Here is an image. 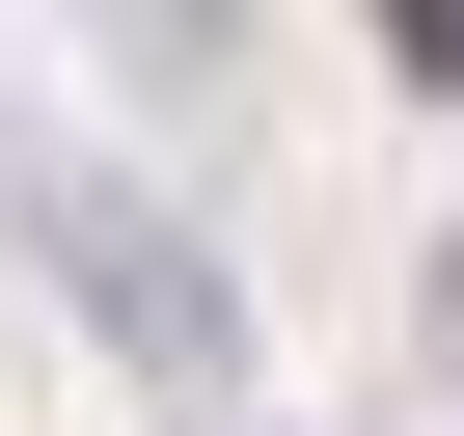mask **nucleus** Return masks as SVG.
I'll use <instances>...</instances> for the list:
<instances>
[{
  "instance_id": "f257e3e1",
  "label": "nucleus",
  "mask_w": 464,
  "mask_h": 436,
  "mask_svg": "<svg viewBox=\"0 0 464 436\" xmlns=\"http://www.w3.org/2000/svg\"><path fill=\"white\" fill-rule=\"evenodd\" d=\"M28 246L82 273V327H110L137 382H246V300H218V273L164 246V218H137V191H82V164H55V191H28Z\"/></svg>"
},
{
  "instance_id": "f03ea898",
  "label": "nucleus",
  "mask_w": 464,
  "mask_h": 436,
  "mask_svg": "<svg viewBox=\"0 0 464 436\" xmlns=\"http://www.w3.org/2000/svg\"><path fill=\"white\" fill-rule=\"evenodd\" d=\"M382 55H410V82H437V109H464V0H382Z\"/></svg>"
},
{
  "instance_id": "7ed1b4c3",
  "label": "nucleus",
  "mask_w": 464,
  "mask_h": 436,
  "mask_svg": "<svg viewBox=\"0 0 464 436\" xmlns=\"http://www.w3.org/2000/svg\"><path fill=\"white\" fill-rule=\"evenodd\" d=\"M137 28H164V55H191V28H218V0H137Z\"/></svg>"
}]
</instances>
